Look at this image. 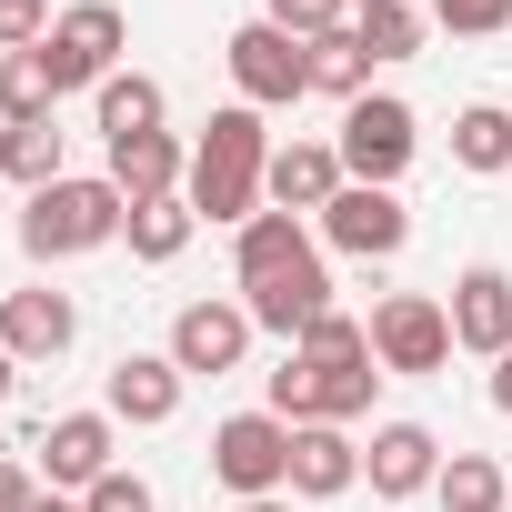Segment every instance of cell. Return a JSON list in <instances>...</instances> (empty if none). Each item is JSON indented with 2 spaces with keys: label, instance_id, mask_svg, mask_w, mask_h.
Listing matches in <instances>:
<instances>
[{
  "label": "cell",
  "instance_id": "cell-10",
  "mask_svg": "<svg viewBox=\"0 0 512 512\" xmlns=\"http://www.w3.org/2000/svg\"><path fill=\"white\" fill-rule=\"evenodd\" d=\"M171 362H181L191 382L241 372V362H251V312H241V302H181V312H171Z\"/></svg>",
  "mask_w": 512,
  "mask_h": 512
},
{
  "label": "cell",
  "instance_id": "cell-38",
  "mask_svg": "<svg viewBox=\"0 0 512 512\" xmlns=\"http://www.w3.org/2000/svg\"><path fill=\"white\" fill-rule=\"evenodd\" d=\"M11 382H21V362H11V352H0V402H11Z\"/></svg>",
  "mask_w": 512,
  "mask_h": 512
},
{
  "label": "cell",
  "instance_id": "cell-21",
  "mask_svg": "<svg viewBox=\"0 0 512 512\" xmlns=\"http://www.w3.org/2000/svg\"><path fill=\"white\" fill-rule=\"evenodd\" d=\"M191 231H201V211L171 191V201H131V221H121V241H131V262H181L191 251Z\"/></svg>",
  "mask_w": 512,
  "mask_h": 512
},
{
  "label": "cell",
  "instance_id": "cell-17",
  "mask_svg": "<svg viewBox=\"0 0 512 512\" xmlns=\"http://www.w3.org/2000/svg\"><path fill=\"white\" fill-rule=\"evenodd\" d=\"M362 482H372V502H412V492H432V482H442V442H432V422H382L372 452H362Z\"/></svg>",
  "mask_w": 512,
  "mask_h": 512
},
{
  "label": "cell",
  "instance_id": "cell-6",
  "mask_svg": "<svg viewBox=\"0 0 512 512\" xmlns=\"http://www.w3.org/2000/svg\"><path fill=\"white\" fill-rule=\"evenodd\" d=\"M121 41H131V21L111 11V0H71V11L51 21V41H41L51 91H61V101H71V91H101V81L121 71Z\"/></svg>",
  "mask_w": 512,
  "mask_h": 512
},
{
  "label": "cell",
  "instance_id": "cell-11",
  "mask_svg": "<svg viewBox=\"0 0 512 512\" xmlns=\"http://www.w3.org/2000/svg\"><path fill=\"white\" fill-rule=\"evenodd\" d=\"M111 442H121V422L111 412H61V422H41V492H91L101 472H121L111 462Z\"/></svg>",
  "mask_w": 512,
  "mask_h": 512
},
{
  "label": "cell",
  "instance_id": "cell-8",
  "mask_svg": "<svg viewBox=\"0 0 512 512\" xmlns=\"http://www.w3.org/2000/svg\"><path fill=\"white\" fill-rule=\"evenodd\" d=\"M372 382H382V372H312L302 352H282V372L262 382V392H272L262 412H282V422H342V432H352V422L372 412Z\"/></svg>",
  "mask_w": 512,
  "mask_h": 512
},
{
  "label": "cell",
  "instance_id": "cell-37",
  "mask_svg": "<svg viewBox=\"0 0 512 512\" xmlns=\"http://www.w3.org/2000/svg\"><path fill=\"white\" fill-rule=\"evenodd\" d=\"M231 512H292V492H272V502H231Z\"/></svg>",
  "mask_w": 512,
  "mask_h": 512
},
{
  "label": "cell",
  "instance_id": "cell-9",
  "mask_svg": "<svg viewBox=\"0 0 512 512\" xmlns=\"http://www.w3.org/2000/svg\"><path fill=\"white\" fill-rule=\"evenodd\" d=\"M322 241L352 251V262H392V251L412 241V211H402V191H382V181H342V201L322 211Z\"/></svg>",
  "mask_w": 512,
  "mask_h": 512
},
{
  "label": "cell",
  "instance_id": "cell-23",
  "mask_svg": "<svg viewBox=\"0 0 512 512\" xmlns=\"http://www.w3.org/2000/svg\"><path fill=\"white\" fill-rule=\"evenodd\" d=\"M91 111H101V141L161 131V81H151V71H111V81L91 91Z\"/></svg>",
  "mask_w": 512,
  "mask_h": 512
},
{
  "label": "cell",
  "instance_id": "cell-2",
  "mask_svg": "<svg viewBox=\"0 0 512 512\" xmlns=\"http://www.w3.org/2000/svg\"><path fill=\"white\" fill-rule=\"evenodd\" d=\"M121 221H131V201L111 191V171H71V181L31 191V211H21V251H31V262H81V251L121 241Z\"/></svg>",
  "mask_w": 512,
  "mask_h": 512
},
{
  "label": "cell",
  "instance_id": "cell-22",
  "mask_svg": "<svg viewBox=\"0 0 512 512\" xmlns=\"http://www.w3.org/2000/svg\"><path fill=\"white\" fill-rule=\"evenodd\" d=\"M432 502H442V512H502V502H512V472H502L492 452H442Z\"/></svg>",
  "mask_w": 512,
  "mask_h": 512
},
{
  "label": "cell",
  "instance_id": "cell-18",
  "mask_svg": "<svg viewBox=\"0 0 512 512\" xmlns=\"http://www.w3.org/2000/svg\"><path fill=\"white\" fill-rule=\"evenodd\" d=\"M362 482V442L342 422H292V502H342Z\"/></svg>",
  "mask_w": 512,
  "mask_h": 512
},
{
  "label": "cell",
  "instance_id": "cell-40",
  "mask_svg": "<svg viewBox=\"0 0 512 512\" xmlns=\"http://www.w3.org/2000/svg\"><path fill=\"white\" fill-rule=\"evenodd\" d=\"M502 512H512V502H502Z\"/></svg>",
  "mask_w": 512,
  "mask_h": 512
},
{
  "label": "cell",
  "instance_id": "cell-16",
  "mask_svg": "<svg viewBox=\"0 0 512 512\" xmlns=\"http://www.w3.org/2000/svg\"><path fill=\"white\" fill-rule=\"evenodd\" d=\"M342 181H352V171H342V151H332V141H282V151H272V171H262V201H272V211L322 221V211L342 201Z\"/></svg>",
  "mask_w": 512,
  "mask_h": 512
},
{
  "label": "cell",
  "instance_id": "cell-15",
  "mask_svg": "<svg viewBox=\"0 0 512 512\" xmlns=\"http://www.w3.org/2000/svg\"><path fill=\"white\" fill-rule=\"evenodd\" d=\"M181 382H191V372H181L171 352H121L111 382H101V412L131 422V432H161V422L181 412Z\"/></svg>",
  "mask_w": 512,
  "mask_h": 512
},
{
  "label": "cell",
  "instance_id": "cell-26",
  "mask_svg": "<svg viewBox=\"0 0 512 512\" xmlns=\"http://www.w3.org/2000/svg\"><path fill=\"white\" fill-rule=\"evenodd\" d=\"M422 31H432V11H412V0H362V11H352V41L372 61H412Z\"/></svg>",
  "mask_w": 512,
  "mask_h": 512
},
{
  "label": "cell",
  "instance_id": "cell-3",
  "mask_svg": "<svg viewBox=\"0 0 512 512\" xmlns=\"http://www.w3.org/2000/svg\"><path fill=\"white\" fill-rule=\"evenodd\" d=\"M211 482H221L231 502L292 492V422H282V412H231V422L211 432Z\"/></svg>",
  "mask_w": 512,
  "mask_h": 512
},
{
  "label": "cell",
  "instance_id": "cell-4",
  "mask_svg": "<svg viewBox=\"0 0 512 512\" xmlns=\"http://www.w3.org/2000/svg\"><path fill=\"white\" fill-rule=\"evenodd\" d=\"M332 151H342V171L352 181H402L412 171V151H422V121H412V101H392V91H362L352 111H342V131H332Z\"/></svg>",
  "mask_w": 512,
  "mask_h": 512
},
{
  "label": "cell",
  "instance_id": "cell-30",
  "mask_svg": "<svg viewBox=\"0 0 512 512\" xmlns=\"http://www.w3.org/2000/svg\"><path fill=\"white\" fill-rule=\"evenodd\" d=\"M262 21L292 41H332V31H352V0H262Z\"/></svg>",
  "mask_w": 512,
  "mask_h": 512
},
{
  "label": "cell",
  "instance_id": "cell-13",
  "mask_svg": "<svg viewBox=\"0 0 512 512\" xmlns=\"http://www.w3.org/2000/svg\"><path fill=\"white\" fill-rule=\"evenodd\" d=\"M241 312H251V332H282V342H302V332L332 312V272H322V251H312V262H292V272L241 282Z\"/></svg>",
  "mask_w": 512,
  "mask_h": 512
},
{
  "label": "cell",
  "instance_id": "cell-14",
  "mask_svg": "<svg viewBox=\"0 0 512 512\" xmlns=\"http://www.w3.org/2000/svg\"><path fill=\"white\" fill-rule=\"evenodd\" d=\"M71 342H81V302L71 292H51V282L0 292V352H11V362H61Z\"/></svg>",
  "mask_w": 512,
  "mask_h": 512
},
{
  "label": "cell",
  "instance_id": "cell-31",
  "mask_svg": "<svg viewBox=\"0 0 512 512\" xmlns=\"http://www.w3.org/2000/svg\"><path fill=\"white\" fill-rule=\"evenodd\" d=\"M422 11H432L442 31H462V41H492V31H512V0H422Z\"/></svg>",
  "mask_w": 512,
  "mask_h": 512
},
{
  "label": "cell",
  "instance_id": "cell-29",
  "mask_svg": "<svg viewBox=\"0 0 512 512\" xmlns=\"http://www.w3.org/2000/svg\"><path fill=\"white\" fill-rule=\"evenodd\" d=\"M312 91H322V101H342V111H352V101H362V91H372V51H362V41H352V31H332V41H312Z\"/></svg>",
  "mask_w": 512,
  "mask_h": 512
},
{
  "label": "cell",
  "instance_id": "cell-25",
  "mask_svg": "<svg viewBox=\"0 0 512 512\" xmlns=\"http://www.w3.org/2000/svg\"><path fill=\"white\" fill-rule=\"evenodd\" d=\"M61 91H51V61L41 51H0V131H21V121H51Z\"/></svg>",
  "mask_w": 512,
  "mask_h": 512
},
{
  "label": "cell",
  "instance_id": "cell-33",
  "mask_svg": "<svg viewBox=\"0 0 512 512\" xmlns=\"http://www.w3.org/2000/svg\"><path fill=\"white\" fill-rule=\"evenodd\" d=\"M81 512H161V492H151L141 472H101V482L81 492Z\"/></svg>",
  "mask_w": 512,
  "mask_h": 512
},
{
  "label": "cell",
  "instance_id": "cell-5",
  "mask_svg": "<svg viewBox=\"0 0 512 512\" xmlns=\"http://www.w3.org/2000/svg\"><path fill=\"white\" fill-rule=\"evenodd\" d=\"M221 61H231V91H241L251 111H292V101L312 91V41H292V31H272V21H241V31L221 41Z\"/></svg>",
  "mask_w": 512,
  "mask_h": 512
},
{
  "label": "cell",
  "instance_id": "cell-39",
  "mask_svg": "<svg viewBox=\"0 0 512 512\" xmlns=\"http://www.w3.org/2000/svg\"><path fill=\"white\" fill-rule=\"evenodd\" d=\"M352 11H362V0H352Z\"/></svg>",
  "mask_w": 512,
  "mask_h": 512
},
{
  "label": "cell",
  "instance_id": "cell-35",
  "mask_svg": "<svg viewBox=\"0 0 512 512\" xmlns=\"http://www.w3.org/2000/svg\"><path fill=\"white\" fill-rule=\"evenodd\" d=\"M492 412H512V352L492 362Z\"/></svg>",
  "mask_w": 512,
  "mask_h": 512
},
{
  "label": "cell",
  "instance_id": "cell-20",
  "mask_svg": "<svg viewBox=\"0 0 512 512\" xmlns=\"http://www.w3.org/2000/svg\"><path fill=\"white\" fill-rule=\"evenodd\" d=\"M292 262H312V231H302V211H251V221L231 231V272H241V282L292 272Z\"/></svg>",
  "mask_w": 512,
  "mask_h": 512
},
{
  "label": "cell",
  "instance_id": "cell-34",
  "mask_svg": "<svg viewBox=\"0 0 512 512\" xmlns=\"http://www.w3.org/2000/svg\"><path fill=\"white\" fill-rule=\"evenodd\" d=\"M41 502V482H31V462H11V452H0V512H31Z\"/></svg>",
  "mask_w": 512,
  "mask_h": 512
},
{
  "label": "cell",
  "instance_id": "cell-7",
  "mask_svg": "<svg viewBox=\"0 0 512 512\" xmlns=\"http://www.w3.org/2000/svg\"><path fill=\"white\" fill-rule=\"evenodd\" d=\"M372 362L402 372V382H432V372L452 362V312H442L432 292H382V312H372Z\"/></svg>",
  "mask_w": 512,
  "mask_h": 512
},
{
  "label": "cell",
  "instance_id": "cell-19",
  "mask_svg": "<svg viewBox=\"0 0 512 512\" xmlns=\"http://www.w3.org/2000/svg\"><path fill=\"white\" fill-rule=\"evenodd\" d=\"M181 181H191L181 131H131V141H111V191H121V201H171Z\"/></svg>",
  "mask_w": 512,
  "mask_h": 512
},
{
  "label": "cell",
  "instance_id": "cell-12",
  "mask_svg": "<svg viewBox=\"0 0 512 512\" xmlns=\"http://www.w3.org/2000/svg\"><path fill=\"white\" fill-rule=\"evenodd\" d=\"M452 352H482V362H502L512 352V272L502 262H472V272H452Z\"/></svg>",
  "mask_w": 512,
  "mask_h": 512
},
{
  "label": "cell",
  "instance_id": "cell-24",
  "mask_svg": "<svg viewBox=\"0 0 512 512\" xmlns=\"http://www.w3.org/2000/svg\"><path fill=\"white\" fill-rule=\"evenodd\" d=\"M452 161L462 171H512V111L502 101H472V111H452Z\"/></svg>",
  "mask_w": 512,
  "mask_h": 512
},
{
  "label": "cell",
  "instance_id": "cell-27",
  "mask_svg": "<svg viewBox=\"0 0 512 512\" xmlns=\"http://www.w3.org/2000/svg\"><path fill=\"white\" fill-rule=\"evenodd\" d=\"M61 161H71V151H61V131H51V121H21V131H0V181H21V191H51V181H71Z\"/></svg>",
  "mask_w": 512,
  "mask_h": 512
},
{
  "label": "cell",
  "instance_id": "cell-1",
  "mask_svg": "<svg viewBox=\"0 0 512 512\" xmlns=\"http://www.w3.org/2000/svg\"><path fill=\"white\" fill-rule=\"evenodd\" d=\"M272 131H262V111L251 101H231V111H211L201 121V141H191V181H181V201L201 211V221H221V231H241L251 211H272L262 201V171H272Z\"/></svg>",
  "mask_w": 512,
  "mask_h": 512
},
{
  "label": "cell",
  "instance_id": "cell-32",
  "mask_svg": "<svg viewBox=\"0 0 512 512\" xmlns=\"http://www.w3.org/2000/svg\"><path fill=\"white\" fill-rule=\"evenodd\" d=\"M51 21H61L51 0H0V51H41V41H51Z\"/></svg>",
  "mask_w": 512,
  "mask_h": 512
},
{
  "label": "cell",
  "instance_id": "cell-28",
  "mask_svg": "<svg viewBox=\"0 0 512 512\" xmlns=\"http://www.w3.org/2000/svg\"><path fill=\"white\" fill-rule=\"evenodd\" d=\"M292 352H302L312 372H382V362H372V332H362L352 312H322V322H312Z\"/></svg>",
  "mask_w": 512,
  "mask_h": 512
},
{
  "label": "cell",
  "instance_id": "cell-36",
  "mask_svg": "<svg viewBox=\"0 0 512 512\" xmlns=\"http://www.w3.org/2000/svg\"><path fill=\"white\" fill-rule=\"evenodd\" d=\"M31 512H81V492H41V502H31Z\"/></svg>",
  "mask_w": 512,
  "mask_h": 512
}]
</instances>
